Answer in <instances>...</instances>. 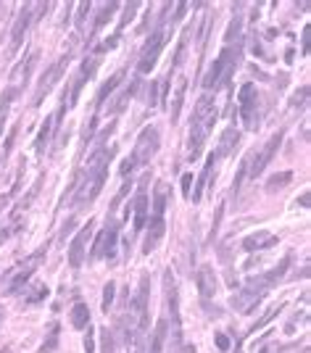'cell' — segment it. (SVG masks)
Here are the masks:
<instances>
[{"label":"cell","mask_w":311,"mask_h":353,"mask_svg":"<svg viewBox=\"0 0 311 353\" xmlns=\"http://www.w3.org/2000/svg\"><path fill=\"white\" fill-rule=\"evenodd\" d=\"M195 285H198V292H201L203 301L214 298V292H216V274H214V269L211 266H201L198 274H195Z\"/></svg>","instance_id":"13"},{"label":"cell","mask_w":311,"mask_h":353,"mask_svg":"<svg viewBox=\"0 0 311 353\" xmlns=\"http://www.w3.org/2000/svg\"><path fill=\"white\" fill-rule=\"evenodd\" d=\"M282 135H285V132L280 129L277 135H272V140H269L267 145H264V150L259 153V156L253 153V158H256V161H253V166H251V156H248V174L253 177V180H256V177H259L264 169H267V163L272 161V156H274V153H277V148H280V143H282Z\"/></svg>","instance_id":"7"},{"label":"cell","mask_w":311,"mask_h":353,"mask_svg":"<svg viewBox=\"0 0 311 353\" xmlns=\"http://www.w3.org/2000/svg\"><path fill=\"white\" fill-rule=\"evenodd\" d=\"M240 27H243V19H240V16H235V19H232V24H229V29H227V34H224V40H227V42L237 40V34H240Z\"/></svg>","instance_id":"36"},{"label":"cell","mask_w":311,"mask_h":353,"mask_svg":"<svg viewBox=\"0 0 311 353\" xmlns=\"http://www.w3.org/2000/svg\"><path fill=\"white\" fill-rule=\"evenodd\" d=\"M158 153V129L156 127H145L140 137H137V143L132 148V156L130 161L135 166H143V163H151V158Z\"/></svg>","instance_id":"1"},{"label":"cell","mask_w":311,"mask_h":353,"mask_svg":"<svg viewBox=\"0 0 311 353\" xmlns=\"http://www.w3.org/2000/svg\"><path fill=\"white\" fill-rule=\"evenodd\" d=\"M16 132H19V127H14V129H11V135L6 137V145H3V156H8V153H11V148H14V140H16Z\"/></svg>","instance_id":"45"},{"label":"cell","mask_w":311,"mask_h":353,"mask_svg":"<svg viewBox=\"0 0 311 353\" xmlns=\"http://www.w3.org/2000/svg\"><path fill=\"white\" fill-rule=\"evenodd\" d=\"M237 140H240V132H237L235 127H227V129H224V135H222V140H219V150H216V158H222V156H229V153L235 150Z\"/></svg>","instance_id":"21"},{"label":"cell","mask_w":311,"mask_h":353,"mask_svg":"<svg viewBox=\"0 0 311 353\" xmlns=\"http://www.w3.org/2000/svg\"><path fill=\"white\" fill-rule=\"evenodd\" d=\"M45 296H48V287L40 285L37 290H34V296H29V298H27V303H37V301H42Z\"/></svg>","instance_id":"46"},{"label":"cell","mask_w":311,"mask_h":353,"mask_svg":"<svg viewBox=\"0 0 311 353\" xmlns=\"http://www.w3.org/2000/svg\"><path fill=\"white\" fill-rule=\"evenodd\" d=\"M137 90H140V82H130V87H127V90L121 92V95H119V100H116V103H113V108H111V111H113V113H119V111H124V105H127V100H130V98L135 95V92H137Z\"/></svg>","instance_id":"30"},{"label":"cell","mask_w":311,"mask_h":353,"mask_svg":"<svg viewBox=\"0 0 311 353\" xmlns=\"http://www.w3.org/2000/svg\"><path fill=\"white\" fill-rule=\"evenodd\" d=\"M190 185H193V174H182V195L190 198Z\"/></svg>","instance_id":"47"},{"label":"cell","mask_w":311,"mask_h":353,"mask_svg":"<svg viewBox=\"0 0 311 353\" xmlns=\"http://www.w3.org/2000/svg\"><path fill=\"white\" fill-rule=\"evenodd\" d=\"M290 180H293V174H290V171H280V174H274L272 180L267 182V190H269V193H277L280 187H285Z\"/></svg>","instance_id":"32"},{"label":"cell","mask_w":311,"mask_h":353,"mask_svg":"<svg viewBox=\"0 0 311 353\" xmlns=\"http://www.w3.org/2000/svg\"><path fill=\"white\" fill-rule=\"evenodd\" d=\"M34 64H37V53H29V58L24 64H19L14 69V74H11V87L19 90L21 85H27V79H29V72L34 69Z\"/></svg>","instance_id":"19"},{"label":"cell","mask_w":311,"mask_h":353,"mask_svg":"<svg viewBox=\"0 0 311 353\" xmlns=\"http://www.w3.org/2000/svg\"><path fill=\"white\" fill-rule=\"evenodd\" d=\"M55 345H58V324H53L50 327V335H48V343H42V353H53L55 350Z\"/></svg>","instance_id":"34"},{"label":"cell","mask_w":311,"mask_h":353,"mask_svg":"<svg viewBox=\"0 0 311 353\" xmlns=\"http://www.w3.org/2000/svg\"><path fill=\"white\" fill-rule=\"evenodd\" d=\"M116 8H119V3H100V6H98V16H95V27H93V29L98 32V29L111 19V14H113Z\"/></svg>","instance_id":"29"},{"label":"cell","mask_w":311,"mask_h":353,"mask_svg":"<svg viewBox=\"0 0 311 353\" xmlns=\"http://www.w3.org/2000/svg\"><path fill=\"white\" fill-rule=\"evenodd\" d=\"M245 174H248V156L243 158V163H240V169H237V174H235V182H232V187H235V193L240 190V182L245 180Z\"/></svg>","instance_id":"38"},{"label":"cell","mask_w":311,"mask_h":353,"mask_svg":"<svg viewBox=\"0 0 311 353\" xmlns=\"http://www.w3.org/2000/svg\"><path fill=\"white\" fill-rule=\"evenodd\" d=\"M216 348H219V350H229V337L219 332V335H216Z\"/></svg>","instance_id":"48"},{"label":"cell","mask_w":311,"mask_h":353,"mask_svg":"<svg viewBox=\"0 0 311 353\" xmlns=\"http://www.w3.org/2000/svg\"><path fill=\"white\" fill-rule=\"evenodd\" d=\"M148 285H151V279L143 277L137 296L130 301V322H132L137 329H145V327H148Z\"/></svg>","instance_id":"4"},{"label":"cell","mask_w":311,"mask_h":353,"mask_svg":"<svg viewBox=\"0 0 311 353\" xmlns=\"http://www.w3.org/2000/svg\"><path fill=\"white\" fill-rule=\"evenodd\" d=\"M164 287H166V301H169V311H171V327H174V345H179L182 340V327H179V292H177V282L171 277V272L164 274Z\"/></svg>","instance_id":"6"},{"label":"cell","mask_w":311,"mask_h":353,"mask_svg":"<svg viewBox=\"0 0 311 353\" xmlns=\"http://www.w3.org/2000/svg\"><path fill=\"white\" fill-rule=\"evenodd\" d=\"M188 8H190V3H185V0H182V3H177V6H174V19H171V24L185 16V14H188Z\"/></svg>","instance_id":"44"},{"label":"cell","mask_w":311,"mask_h":353,"mask_svg":"<svg viewBox=\"0 0 311 353\" xmlns=\"http://www.w3.org/2000/svg\"><path fill=\"white\" fill-rule=\"evenodd\" d=\"M8 234H11V229H8V227H0V245H3V243L8 240Z\"/></svg>","instance_id":"53"},{"label":"cell","mask_w":311,"mask_h":353,"mask_svg":"<svg viewBox=\"0 0 311 353\" xmlns=\"http://www.w3.org/2000/svg\"><path fill=\"white\" fill-rule=\"evenodd\" d=\"M72 327L74 329H87L90 327V309L85 303H77L72 309Z\"/></svg>","instance_id":"26"},{"label":"cell","mask_w":311,"mask_h":353,"mask_svg":"<svg viewBox=\"0 0 311 353\" xmlns=\"http://www.w3.org/2000/svg\"><path fill=\"white\" fill-rule=\"evenodd\" d=\"M42 256H45V251H40V253H34L32 258H29V261L24 264V269H21V272L14 277V282H11V287H8V292H11V296H19V290L21 287H24V282L32 277V272H34V266H37L40 261H42Z\"/></svg>","instance_id":"15"},{"label":"cell","mask_w":311,"mask_h":353,"mask_svg":"<svg viewBox=\"0 0 311 353\" xmlns=\"http://www.w3.org/2000/svg\"><path fill=\"white\" fill-rule=\"evenodd\" d=\"M264 298V292H256V290H240L232 296V309L240 311V314H248L253 306Z\"/></svg>","instance_id":"16"},{"label":"cell","mask_w":311,"mask_h":353,"mask_svg":"<svg viewBox=\"0 0 311 353\" xmlns=\"http://www.w3.org/2000/svg\"><path fill=\"white\" fill-rule=\"evenodd\" d=\"M93 227H95V221L87 219V224L79 229V234L72 240V245H69V264H72V269L82 266V261H85V243L90 240V234H93Z\"/></svg>","instance_id":"8"},{"label":"cell","mask_w":311,"mask_h":353,"mask_svg":"<svg viewBox=\"0 0 311 353\" xmlns=\"http://www.w3.org/2000/svg\"><path fill=\"white\" fill-rule=\"evenodd\" d=\"M113 292H116V285L113 282H108L106 287H103V303H100V309L108 314V309H111V303H113Z\"/></svg>","instance_id":"35"},{"label":"cell","mask_w":311,"mask_h":353,"mask_svg":"<svg viewBox=\"0 0 311 353\" xmlns=\"http://www.w3.org/2000/svg\"><path fill=\"white\" fill-rule=\"evenodd\" d=\"M166 195H169V185L166 182H156V190H153V216H164Z\"/></svg>","instance_id":"24"},{"label":"cell","mask_w":311,"mask_h":353,"mask_svg":"<svg viewBox=\"0 0 311 353\" xmlns=\"http://www.w3.org/2000/svg\"><path fill=\"white\" fill-rule=\"evenodd\" d=\"M132 169H135V163H132V161H130V158H127V161H124V163H121V174H124V177H127V174H130V171H132Z\"/></svg>","instance_id":"51"},{"label":"cell","mask_w":311,"mask_h":353,"mask_svg":"<svg viewBox=\"0 0 311 353\" xmlns=\"http://www.w3.org/2000/svg\"><path fill=\"white\" fill-rule=\"evenodd\" d=\"M8 198H11V195H0V211H3V208L8 206Z\"/></svg>","instance_id":"55"},{"label":"cell","mask_w":311,"mask_h":353,"mask_svg":"<svg viewBox=\"0 0 311 353\" xmlns=\"http://www.w3.org/2000/svg\"><path fill=\"white\" fill-rule=\"evenodd\" d=\"M95 66H98V61H95V58H87V61L82 64V69H79V74L74 77V87H72V95H69V103H66V105H74V103L79 100V92H82V87H85V79H90V77H93Z\"/></svg>","instance_id":"14"},{"label":"cell","mask_w":311,"mask_h":353,"mask_svg":"<svg viewBox=\"0 0 311 353\" xmlns=\"http://www.w3.org/2000/svg\"><path fill=\"white\" fill-rule=\"evenodd\" d=\"M72 227H74V219H69V221H66V224H64V232H61V234H64V238H66V234H69V232H72Z\"/></svg>","instance_id":"54"},{"label":"cell","mask_w":311,"mask_h":353,"mask_svg":"<svg viewBox=\"0 0 311 353\" xmlns=\"http://www.w3.org/2000/svg\"><path fill=\"white\" fill-rule=\"evenodd\" d=\"M145 185H148V174L143 177V182H140V190H137V198H135V203L132 211H135V221H132V232H143L145 224H148V195H145Z\"/></svg>","instance_id":"11"},{"label":"cell","mask_w":311,"mask_h":353,"mask_svg":"<svg viewBox=\"0 0 311 353\" xmlns=\"http://www.w3.org/2000/svg\"><path fill=\"white\" fill-rule=\"evenodd\" d=\"M306 100H308V85H303V87L293 95V105H295V108H303Z\"/></svg>","instance_id":"40"},{"label":"cell","mask_w":311,"mask_h":353,"mask_svg":"<svg viewBox=\"0 0 311 353\" xmlns=\"http://www.w3.org/2000/svg\"><path fill=\"white\" fill-rule=\"evenodd\" d=\"M185 92H188V79L182 77L177 82L174 98H171V124H177V119H179V108H182V100H185Z\"/></svg>","instance_id":"25"},{"label":"cell","mask_w":311,"mask_h":353,"mask_svg":"<svg viewBox=\"0 0 311 353\" xmlns=\"http://www.w3.org/2000/svg\"><path fill=\"white\" fill-rule=\"evenodd\" d=\"M6 11H8V3H0V19L6 16Z\"/></svg>","instance_id":"56"},{"label":"cell","mask_w":311,"mask_h":353,"mask_svg":"<svg viewBox=\"0 0 311 353\" xmlns=\"http://www.w3.org/2000/svg\"><path fill=\"white\" fill-rule=\"evenodd\" d=\"M100 343H103V353H113V337L108 329H100Z\"/></svg>","instance_id":"43"},{"label":"cell","mask_w":311,"mask_h":353,"mask_svg":"<svg viewBox=\"0 0 311 353\" xmlns=\"http://www.w3.org/2000/svg\"><path fill=\"white\" fill-rule=\"evenodd\" d=\"M216 161H219V158H216V153H209V158H206V166H203V171H201V177H198V185H195V190L190 193L193 203H198V201H201V195H203V190H206V182H209L211 169H214V163H216Z\"/></svg>","instance_id":"20"},{"label":"cell","mask_w":311,"mask_h":353,"mask_svg":"<svg viewBox=\"0 0 311 353\" xmlns=\"http://www.w3.org/2000/svg\"><path fill=\"white\" fill-rule=\"evenodd\" d=\"M166 335H169V322L161 319L153 329V337H151V350L148 353H164V343H166Z\"/></svg>","instance_id":"23"},{"label":"cell","mask_w":311,"mask_h":353,"mask_svg":"<svg viewBox=\"0 0 311 353\" xmlns=\"http://www.w3.org/2000/svg\"><path fill=\"white\" fill-rule=\"evenodd\" d=\"M53 127H55L53 116H50V119H45V124H42V129H40L37 140H34V150H37V156H42V153H45V145H48V137H50V132H53Z\"/></svg>","instance_id":"27"},{"label":"cell","mask_w":311,"mask_h":353,"mask_svg":"<svg viewBox=\"0 0 311 353\" xmlns=\"http://www.w3.org/2000/svg\"><path fill=\"white\" fill-rule=\"evenodd\" d=\"M116 240H119V224L111 219L108 227L98 234V240H95V245H93V253H90V258H100V256L113 258V256H116Z\"/></svg>","instance_id":"5"},{"label":"cell","mask_w":311,"mask_h":353,"mask_svg":"<svg viewBox=\"0 0 311 353\" xmlns=\"http://www.w3.org/2000/svg\"><path fill=\"white\" fill-rule=\"evenodd\" d=\"M121 77H124V74H121V72H116V74H113V77H111V79L106 82V85L100 87V92H98V111L103 108V103H106V98H108V95H111V92L116 90V87H119Z\"/></svg>","instance_id":"28"},{"label":"cell","mask_w":311,"mask_h":353,"mask_svg":"<svg viewBox=\"0 0 311 353\" xmlns=\"http://www.w3.org/2000/svg\"><path fill=\"white\" fill-rule=\"evenodd\" d=\"M282 309H285V306H280V309H272L269 314H264V316H261V319L256 322V327H253V332H256V329H261L264 324H269V322H272V319H274V316H277V314H280Z\"/></svg>","instance_id":"42"},{"label":"cell","mask_w":311,"mask_h":353,"mask_svg":"<svg viewBox=\"0 0 311 353\" xmlns=\"http://www.w3.org/2000/svg\"><path fill=\"white\" fill-rule=\"evenodd\" d=\"M166 37H169V29H158V32L151 34V40L145 42V48H143V53H140V64H137V72H140V74H148V72L156 66L158 53H161V48L166 45Z\"/></svg>","instance_id":"3"},{"label":"cell","mask_w":311,"mask_h":353,"mask_svg":"<svg viewBox=\"0 0 311 353\" xmlns=\"http://www.w3.org/2000/svg\"><path fill=\"white\" fill-rule=\"evenodd\" d=\"M32 24V3H24L19 11V19L14 24V34H11V53H16L21 48V42H24V34Z\"/></svg>","instance_id":"12"},{"label":"cell","mask_w":311,"mask_h":353,"mask_svg":"<svg viewBox=\"0 0 311 353\" xmlns=\"http://www.w3.org/2000/svg\"><path fill=\"white\" fill-rule=\"evenodd\" d=\"M66 64H69V55H64V58H58L48 72L42 74V79H40V87H37V92H34V103L32 105H40L42 103V98L48 95V92L53 90V85H55V79H58L61 74H64V69H66Z\"/></svg>","instance_id":"9"},{"label":"cell","mask_w":311,"mask_h":353,"mask_svg":"<svg viewBox=\"0 0 311 353\" xmlns=\"http://www.w3.org/2000/svg\"><path fill=\"white\" fill-rule=\"evenodd\" d=\"M272 245H277V234H272V232H256V234H248V238L243 240V248L248 253L272 248Z\"/></svg>","instance_id":"17"},{"label":"cell","mask_w":311,"mask_h":353,"mask_svg":"<svg viewBox=\"0 0 311 353\" xmlns=\"http://www.w3.org/2000/svg\"><path fill=\"white\" fill-rule=\"evenodd\" d=\"M77 8H79V16H77V24H79V29H82V32H85V19H87V14H90V8H93V3H90V0H87V3H79Z\"/></svg>","instance_id":"39"},{"label":"cell","mask_w":311,"mask_h":353,"mask_svg":"<svg viewBox=\"0 0 311 353\" xmlns=\"http://www.w3.org/2000/svg\"><path fill=\"white\" fill-rule=\"evenodd\" d=\"M240 119H243V124L248 129H256L259 127V95H256V87L251 85V82H245L243 87H240Z\"/></svg>","instance_id":"2"},{"label":"cell","mask_w":311,"mask_h":353,"mask_svg":"<svg viewBox=\"0 0 311 353\" xmlns=\"http://www.w3.org/2000/svg\"><path fill=\"white\" fill-rule=\"evenodd\" d=\"M190 124H193V122H190ZM203 140H206V132H203L198 124H193V127H190V153H188L190 161H198L201 150H203Z\"/></svg>","instance_id":"22"},{"label":"cell","mask_w":311,"mask_h":353,"mask_svg":"<svg viewBox=\"0 0 311 353\" xmlns=\"http://www.w3.org/2000/svg\"><path fill=\"white\" fill-rule=\"evenodd\" d=\"M287 266H290V258H282L277 269H272L269 274H264V277H267V282H269V285H274V282H280V279L285 277V269H287Z\"/></svg>","instance_id":"33"},{"label":"cell","mask_w":311,"mask_h":353,"mask_svg":"<svg viewBox=\"0 0 311 353\" xmlns=\"http://www.w3.org/2000/svg\"><path fill=\"white\" fill-rule=\"evenodd\" d=\"M137 6H140V3H127V6H124V19L119 21V32H121V29L127 27V21H130V19L135 16V11H137Z\"/></svg>","instance_id":"41"},{"label":"cell","mask_w":311,"mask_h":353,"mask_svg":"<svg viewBox=\"0 0 311 353\" xmlns=\"http://www.w3.org/2000/svg\"><path fill=\"white\" fill-rule=\"evenodd\" d=\"M85 350L87 353H95V337H93V332L87 329V337H85Z\"/></svg>","instance_id":"49"},{"label":"cell","mask_w":311,"mask_h":353,"mask_svg":"<svg viewBox=\"0 0 311 353\" xmlns=\"http://www.w3.org/2000/svg\"><path fill=\"white\" fill-rule=\"evenodd\" d=\"M303 55H308V27H303Z\"/></svg>","instance_id":"52"},{"label":"cell","mask_w":311,"mask_h":353,"mask_svg":"<svg viewBox=\"0 0 311 353\" xmlns=\"http://www.w3.org/2000/svg\"><path fill=\"white\" fill-rule=\"evenodd\" d=\"M298 206H301V208H308V206H311V193H308V190H306L301 198H298Z\"/></svg>","instance_id":"50"},{"label":"cell","mask_w":311,"mask_h":353,"mask_svg":"<svg viewBox=\"0 0 311 353\" xmlns=\"http://www.w3.org/2000/svg\"><path fill=\"white\" fill-rule=\"evenodd\" d=\"M16 98V90L14 87H8L3 95H0V132H3V122H6V113H8V108H11V100Z\"/></svg>","instance_id":"31"},{"label":"cell","mask_w":311,"mask_h":353,"mask_svg":"<svg viewBox=\"0 0 311 353\" xmlns=\"http://www.w3.org/2000/svg\"><path fill=\"white\" fill-rule=\"evenodd\" d=\"M164 229H166L164 216H151V227H148L145 245H143V251H145V253H151V251L156 248V245H158V240L164 238Z\"/></svg>","instance_id":"18"},{"label":"cell","mask_w":311,"mask_h":353,"mask_svg":"<svg viewBox=\"0 0 311 353\" xmlns=\"http://www.w3.org/2000/svg\"><path fill=\"white\" fill-rule=\"evenodd\" d=\"M148 105H151V108L161 105L158 103V79H151V87H148Z\"/></svg>","instance_id":"37"},{"label":"cell","mask_w":311,"mask_h":353,"mask_svg":"<svg viewBox=\"0 0 311 353\" xmlns=\"http://www.w3.org/2000/svg\"><path fill=\"white\" fill-rule=\"evenodd\" d=\"M229 55H232V45H227V48L216 55V61L211 64V69L206 72V77H203V87L206 90H216L219 85H222V74H224V69H227Z\"/></svg>","instance_id":"10"},{"label":"cell","mask_w":311,"mask_h":353,"mask_svg":"<svg viewBox=\"0 0 311 353\" xmlns=\"http://www.w3.org/2000/svg\"><path fill=\"white\" fill-rule=\"evenodd\" d=\"M3 316H6V309L0 306V324H3Z\"/></svg>","instance_id":"57"}]
</instances>
